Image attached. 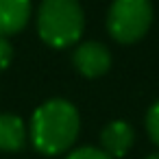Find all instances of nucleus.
I'll return each mask as SVG.
<instances>
[{
    "instance_id": "nucleus-1",
    "label": "nucleus",
    "mask_w": 159,
    "mask_h": 159,
    "mask_svg": "<svg viewBox=\"0 0 159 159\" xmlns=\"http://www.w3.org/2000/svg\"><path fill=\"white\" fill-rule=\"evenodd\" d=\"M81 133L79 109L66 98H50L42 102L29 122V139L33 148L46 157L68 152Z\"/></svg>"
},
{
    "instance_id": "nucleus-2",
    "label": "nucleus",
    "mask_w": 159,
    "mask_h": 159,
    "mask_svg": "<svg viewBox=\"0 0 159 159\" xmlns=\"http://www.w3.org/2000/svg\"><path fill=\"white\" fill-rule=\"evenodd\" d=\"M85 31V11L79 0H42L37 7V35L57 50L76 46Z\"/></svg>"
},
{
    "instance_id": "nucleus-3",
    "label": "nucleus",
    "mask_w": 159,
    "mask_h": 159,
    "mask_svg": "<svg viewBox=\"0 0 159 159\" xmlns=\"http://www.w3.org/2000/svg\"><path fill=\"white\" fill-rule=\"evenodd\" d=\"M152 18L150 0H113L107 11V31L118 44H137L150 31Z\"/></svg>"
},
{
    "instance_id": "nucleus-4",
    "label": "nucleus",
    "mask_w": 159,
    "mask_h": 159,
    "mask_svg": "<svg viewBox=\"0 0 159 159\" xmlns=\"http://www.w3.org/2000/svg\"><path fill=\"white\" fill-rule=\"evenodd\" d=\"M111 50L102 42H81L74 48L72 66L85 79H100L111 68Z\"/></svg>"
},
{
    "instance_id": "nucleus-5",
    "label": "nucleus",
    "mask_w": 159,
    "mask_h": 159,
    "mask_svg": "<svg viewBox=\"0 0 159 159\" xmlns=\"http://www.w3.org/2000/svg\"><path fill=\"white\" fill-rule=\"evenodd\" d=\"M135 144V129L126 120H113L100 131V148L113 159L124 157Z\"/></svg>"
},
{
    "instance_id": "nucleus-6",
    "label": "nucleus",
    "mask_w": 159,
    "mask_h": 159,
    "mask_svg": "<svg viewBox=\"0 0 159 159\" xmlns=\"http://www.w3.org/2000/svg\"><path fill=\"white\" fill-rule=\"evenodd\" d=\"M33 16V0H0V35L11 37L24 31Z\"/></svg>"
},
{
    "instance_id": "nucleus-7",
    "label": "nucleus",
    "mask_w": 159,
    "mask_h": 159,
    "mask_svg": "<svg viewBox=\"0 0 159 159\" xmlns=\"http://www.w3.org/2000/svg\"><path fill=\"white\" fill-rule=\"evenodd\" d=\"M29 126L16 113H0V150L18 152L26 146Z\"/></svg>"
},
{
    "instance_id": "nucleus-8",
    "label": "nucleus",
    "mask_w": 159,
    "mask_h": 159,
    "mask_svg": "<svg viewBox=\"0 0 159 159\" xmlns=\"http://www.w3.org/2000/svg\"><path fill=\"white\" fill-rule=\"evenodd\" d=\"M144 126H146V133H148L150 142L159 148V100H155L148 107L146 118H144Z\"/></svg>"
},
{
    "instance_id": "nucleus-9",
    "label": "nucleus",
    "mask_w": 159,
    "mask_h": 159,
    "mask_svg": "<svg viewBox=\"0 0 159 159\" xmlns=\"http://www.w3.org/2000/svg\"><path fill=\"white\" fill-rule=\"evenodd\" d=\"M66 159H113V157L107 155L100 146H79L70 150Z\"/></svg>"
},
{
    "instance_id": "nucleus-10",
    "label": "nucleus",
    "mask_w": 159,
    "mask_h": 159,
    "mask_svg": "<svg viewBox=\"0 0 159 159\" xmlns=\"http://www.w3.org/2000/svg\"><path fill=\"white\" fill-rule=\"evenodd\" d=\"M13 61V46L9 42V37L0 35V72H5Z\"/></svg>"
},
{
    "instance_id": "nucleus-11",
    "label": "nucleus",
    "mask_w": 159,
    "mask_h": 159,
    "mask_svg": "<svg viewBox=\"0 0 159 159\" xmlns=\"http://www.w3.org/2000/svg\"><path fill=\"white\" fill-rule=\"evenodd\" d=\"M146 159H159V150H157V152H150Z\"/></svg>"
}]
</instances>
